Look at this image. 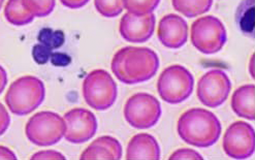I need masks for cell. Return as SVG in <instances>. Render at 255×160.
<instances>
[{
    "label": "cell",
    "instance_id": "6da1fadb",
    "mask_svg": "<svg viewBox=\"0 0 255 160\" xmlns=\"http://www.w3.org/2000/svg\"><path fill=\"white\" fill-rule=\"evenodd\" d=\"M159 58L149 48L124 47L113 57L111 69L123 84L135 85L151 80L157 74Z\"/></svg>",
    "mask_w": 255,
    "mask_h": 160
},
{
    "label": "cell",
    "instance_id": "7a4b0ae2",
    "mask_svg": "<svg viewBox=\"0 0 255 160\" xmlns=\"http://www.w3.org/2000/svg\"><path fill=\"white\" fill-rule=\"evenodd\" d=\"M182 141L196 148H208L217 143L222 127L214 113L205 109H190L183 113L177 123Z\"/></svg>",
    "mask_w": 255,
    "mask_h": 160
},
{
    "label": "cell",
    "instance_id": "3957f363",
    "mask_svg": "<svg viewBox=\"0 0 255 160\" xmlns=\"http://www.w3.org/2000/svg\"><path fill=\"white\" fill-rule=\"evenodd\" d=\"M46 97L45 84L33 76L21 77L8 87L4 100L8 110L17 116H26L35 111Z\"/></svg>",
    "mask_w": 255,
    "mask_h": 160
},
{
    "label": "cell",
    "instance_id": "277c9868",
    "mask_svg": "<svg viewBox=\"0 0 255 160\" xmlns=\"http://www.w3.org/2000/svg\"><path fill=\"white\" fill-rule=\"evenodd\" d=\"M86 104L96 111H107L117 99V84L105 69H95L87 75L82 87Z\"/></svg>",
    "mask_w": 255,
    "mask_h": 160
},
{
    "label": "cell",
    "instance_id": "5b68a950",
    "mask_svg": "<svg viewBox=\"0 0 255 160\" xmlns=\"http://www.w3.org/2000/svg\"><path fill=\"white\" fill-rule=\"evenodd\" d=\"M194 88V78L183 65L166 67L158 78L157 91L160 98L169 105H178L190 97Z\"/></svg>",
    "mask_w": 255,
    "mask_h": 160
},
{
    "label": "cell",
    "instance_id": "8992f818",
    "mask_svg": "<svg viewBox=\"0 0 255 160\" xmlns=\"http://www.w3.org/2000/svg\"><path fill=\"white\" fill-rule=\"evenodd\" d=\"M65 133V123L60 115L44 111L33 115L25 127V135L38 147H50L58 144Z\"/></svg>",
    "mask_w": 255,
    "mask_h": 160
},
{
    "label": "cell",
    "instance_id": "52a82bcc",
    "mask_svg": "<svg viewBox=\"0 0 255 160\" xmlns=\"http://www.w3.org/2000/svg\"><path fill=\"white\" fill-rule=\"evenodd\" d=\"M190 38L193 47L206 55L221 51L228 40L224 24L214 16L198 18L191 25Z\"/></svg>",
    "mask_w": 255,
    "mask_h": 160
},
{
    "label": "cell",
    "instance_id": "ba28073f",
    "mask_svg": "<svg viewBox=\"0 0 255 160\" xmlns=\"http://www.w3.org/2000/svg\"><path fill=\"white\" fill-rule=\"evenodd\" d=\"M124 118L131 127L149 129L156 125L161 117L159 100L149 93H136L127 99Z\"/></svg>",
    "mask_w": 255,
    "mask_h": 160
},
{
    "label": "cell",
    "instance_id": "9c48e42d",
    "mask_svg": "<svg viewBox=\"0 0 255 160\" xmlns=\"http://www.w3.org/2000/svg\"><path fill=\"white\" fill-rule=\"evenodd\" d=\"M232 91V82L221 69H211L198 80L196 95L201 103L212 109L222 106Z\"/></svg>",
    "mask_w": 255,
    "mask_h": 160
},
{
    "label": "cell",
    "instance_id": "30bf717a",
    "mask_svg": "<svg viewBox=\"0 0 255 160\" xmlns=\"http://www.w3.org/2000/svg\"><path fill=\"white\" fill-rule=\"evenodd\" d=\"M222 147L231 158H250L255 149L254 128L244 121L234 122L224 133Z\"/></svg>",
    "mask_w": 255,
    "mask_h": 160
},
{
    "label": "cell",
    "instance_id": "8fae6325",
    "mask_svg": "<svg viewBox=\"0 0 255 160\" xmlns=\"http://www.w3.org/2000/svg\"><path fill=\"white\" fill-rule=\"evenodd\" d=\"M64 138L68 143L83 144L90 141L97 132V119L95 115L87 109H73L64 116Z\"/></svg>",
    "mask_w": 255,
    "mask_h": 160
},
{
    "label": "cell",
    "instance_id": "7c38bea8",
    "mask_svg": "<svg viewBox=\"0 0 255 160\" xmlns=\"http://www.w3.org/2000/svg\"><path fill=\"white\" fill-rule=\"evenodd\" d=\"M155 22L154 13L137 16L127 11L120 20V35L124 40L131 43L146 42L154 33Z\"/></svg>",
    "mask_w": 255,
    "mask_h": 160
},
{
    "label": "cell",
    "instance_id": "4fadbf2b",
    "mask_svg": "<svg viewBox=\"0 0 255 160\" xmlns=\"http://www.w3.org/2000/svg\"><path fill=\"white\" fill-rule=\"evenodd\" d=\"M157 36L165 48L180 49L188 39V24L178 14H166L159 21Z\"/></svg>",
    "mask_w": 255,
    "mask_h": 160
},
{
    "label": "cell",
    "instance_id": "5bb4252c",
    "mask_svg": "<svg viewBox=\"0 0 255 160\" xmlns=\"http://www.w3.org/2000/svg\"><path fill=\"white\" fill-rule=\"evenodd\" d=\"M123 151L120 142L110 136H104L93 141L81 154L82 160H119Z\"/></svg>",
    "mask_w": 255,
    "mask_h": 160
},
{
    "label": "cell",
    "instance_id": "9a60e30c",
    "mask_svg": "<svg viewBox=\"0 0 255 160\" xmlns=\"http://www.w3.org/2000/svg\"><path fill=\"white\" fill-rule=\"evenodd\" d=\"M160 155V147L156 139L148 134H138L127 145L125 158L128 160H158Z\"/></svg>",
    "mask_w": 255,
    "mask_h": 160
},
{
    "label": "cell",
    "instance_id": "2e32d148",
    "mask_svg": "<svg viewBox=\"0 0 255 160\" xmlns=\"http://www.w3.org/2000/svg\"><path fill=\"white\" fill-rule=\"evenodd\" d=\"M255 87L253 84L238 88L232 96V109L241 118L253 121L255 119Z\"/></svg>",
    "mask_w": 255,
    "mask_h": 160
},
{
    "label": "cell",
    "instance_id": "e0dca14e",
    "mask_svg": "<svg viewBox=\"0 0 255 160\" xmlns=\"http://www.w3.org/2000/svg\"><path fill=\"white\" fill-rule=\"evenodd\" d=\"M172 5L184 17L195 18L209 11L213 0H172Z\"/></svg>",
    "mask_w": 255,
    "mask_h": 160
},
{
    "label": "cell",
    "instance_id": "ac0fdd59",
    "mask_svg": "<svg viewBox=\"0 0 255 160\" xmlns=\"http://www.w3.org/2000/svg\"><path fill=\"white\" fill-rule=\"evenodd\" d=\"M5 20L13 26H25L30 24L34 17L22 3V0H8L4 7Z\"/></svg>",
    "mask_w": 255,
    "mask_h": 160
},
{
    "label": "cell",
    "instance_id": "d6986e66",
    "mask_svg": "<svg viewBox=\"0 0 255 160\" xmlns=\"http://www.w3.org/2000/svg\"><path fill=\"white\" fill-rule=\"evenodd\" d=\"M123 8L137 16L153 13L160 3V0H122Z\"/></svg>",
    "mask_w": 255,
    "mask_h": 160
},
{
    "label": "cell",
    "instance_id": "ffe728a7",
    "mask_svg": "<svg viewBox=\"0 0 255 160\" xmlns=\"http://www.w3.org/2000/svg\"><path fill=\"white\" fill-rule=\"evenodd\" d=\"M22 3L33 17L45 18L54 10L56 0H22Z\"/></svg>",
    "mask_w": 255,
    "mask_h": 160
},
{
    "label": "cell",
    "instance_id": "44dd1931",
    "mask_svg": "<svg viewBox=\"0 0 255 160\" xmlns=\"http://www.w3.org/2000/svg\"><path fill=\"white\" fill-rule=\"evenodd\" d=\"M37 39L39 43L44 45L51 50L59 49L65 40V35L61 30H53L51 28L41 29L38 33Z\"/></svg>",
    "mask_w": 255,
    "mask_h": 160
},
{
    "label": "cell",
    "instance_id": "7402d4cb",
    "mask_svg": "<svg viewBox=\"0 0 255 160\" xmlns=\"http://www.w3.org/2000/svg\"><path fill=\"white\" fill-rule=\"evenodd\" d=\"M94 6L105 18H116L123 11L122 0H94Z\"/></svg>",
    "mask_w": 255,
    "mask_h": 160
},
{
    "label": "cell",
    "instance_id": "603a6c76",
    "mask_svg": "<svg viewBox=\"0 0 255 160\" xmlns=\"http://www.w3.org/2000/svg\"><path fill=\"white\" fill-rule=\"evenodd\" d=\"M254 4L253 2L249 6V1L248 5H246L244 11L241 13V17H239V26L244 32H250L253 30V25H254Z\"/></svg>",
    "mask_w": 255,
    "mask_h": 160
},
{
    "label": "cell",
    "instance_id": "cb8c5ba5",
    "mask_svg": "<svg viewBox=\"0 0 255 160\" xmlns=\"http://www.w3.org/2000/svg\"><path fill=\"white\" fill-rule=\"evenodd\" d=\"M53 53V50L50 48L41 45V43H36L32 49V57L33 60L37 64H46L50 61V57Z\"/></svg>",
    "mask_w": 255,
    "mask_h": 160
},
{
    "label": "cell",
    "instance_id": "d4e9b609",
    "mask_svg": "<svg viewBox=\"0 0 255 160\" xmlns=\"http://www.w3.org/2000/svg\"><path fill=\"white\" fill-rule=\"evenodd\" d=\"M169 160H182V159H195V160H202L204 159V157L196 152L195 150L192 149H188V148H183V149H179L176 152H174L171 156L168 157Z\"/></svg>",
    "mask_w": 255,
    "mask_h": 160
},
{
    "label": "cell",
    "instance_id": "484cf974",
    "mask_svg": "<svg viewBox=\"0 0 255 160\" xmlns=\"http://www.w3.org/2000/svg\"><path fill=\"white\" fill-rule=\"evenodd\" d=\"M50 61L54 66H58V67H64L67 66L72 59L68 55L65 53L61 52H53L51 57H50Z\"/></svg>",
    "mask_w": 255,
    "mask_h": 160
},
{
    "label": "cell",
    "instance_id": "4316f807",
    "mask_svg": "<svg viewBox=\"0 0 255 160\" xmlns=\"http://www.w3.org/2000/svg\"><path fill=\"white\" fill-rule=\"evenodd\" d=\"M10 124V117L6 108L0 103V137L6 133Z\"/></svg>",
    "mask_w": 255,
    "mask_h": 160
},
{
    "label": "cell",
    "instance_id": "83f0119b",
    "mask_svg": "<svg viewBox=\"0 0 255 160\" xmlns=\"http://www.w3.org/2000/svg\"><path fill=\"white\" fill-rule=\"evenodd\" d=\"M31 159L40 160V159H61L64 160L65 157L63 154L57 151L53 150H46V151H39L31 156Z\"/></svg>",
    "mask_w": 255,
    "mask_h": 160
},
{
    "label": "cell",
    "instance_id": "f1b7e54d",
    "mask_svg": "<svg viewBox=\"0 0 255 160\" xmlns=\"http://www.w3.org/2000/svg\"><path fill=\"white\" fill-rule=\"evenodd\" d=\"M61 4L70 9H78L86 5L90 0H59Z\"/></svg>",
    "mask_w": 255,
    "mask_h": 160
},
{
    "label": "cell",
    "instance_id": "f546056e",
    "mask_svg": "<svg viewBox=\"0 0 255 160\" xmlns=\"http://www.w3.org/2000/svg\"><path fill=\"white\" fill-rule=\"evenodd\" d=\"M18 157L13 153L9 148L0 146V159H5V160H16Z\"/></svg>",
    "mask_w": 255,
    "mask_h": 160
},
{
    "label": "cell",
    "instance_id": "4dcf8cb0",
    "mask_svg": "<svg viewBox=\"0 0 255 160\" xmlns=\"http://www.w3.org/2000/svg\"><path fill=\"white\" fill-rule=\"evenodd\" d=\"M7 85V74L6 70L0 65V94H1Z\"/></svg>",
    "mask_w": 255,
    "mask_h": 160
},
{
    "label": "cell",
    "instance_id": "1f68e13d",
    "mask_svg": "<svg viewBox=\"0 0 255 160\" xmlns=\"http://www.w3.org/2000/svg\"><path fill=\"white\" fill-rule=\"evenodd\" d=\"M3 3H4V0H0V9L2 8V5H3Z\"/></svg>",
    "mask_w": 255,
    "mask_h": 160
}]
</instances>
